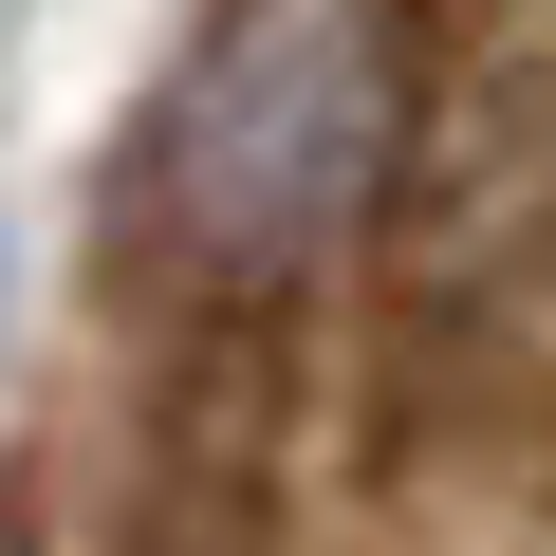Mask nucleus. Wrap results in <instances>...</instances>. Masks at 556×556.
Masks as SVG:
<instances>
[{
  "label": "nucleus",
  "instance_id": "f257e3e1",
  "mask_svg": "<svg viewBox=\"0 0 556 556\" xmlns=\"http://www.w3.org/2000/svg\"><path fill=\"white\" fill-rule=\"evenodd\" d=\"M427 130V0H204L112 149V278L167 334H278Z\"/></svg>",
  "mask_w": 556,
  "mask_h": 556
}]
</instances>
